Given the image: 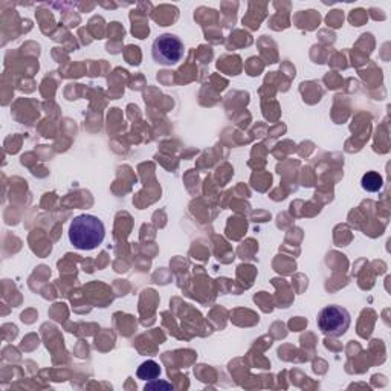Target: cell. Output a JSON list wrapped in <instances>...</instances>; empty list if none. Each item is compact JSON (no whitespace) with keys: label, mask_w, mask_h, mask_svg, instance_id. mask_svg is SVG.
I'll return each instance as SVG.
<instances>
[{"label":"cell","mask_w":391,"mask_h":391,"mask_svg":"<svg viewBox=\"0 0 391 391\" xmlns=\"http://www.w3.org/2000/svg\"><path fill=\"white\" fill-rule=\"evenodd\" d=\"M106 228L104 223L92 214H81L69 225V242L80 251L96 250L104 242Z\"/></svg>","instance_id":"1"},{"label":"cell","mask_w":391,"mask_h":391,"mask_svg":"<svg viewBox=\"0 0 391 391\" xmlns=\"http://www.w3.org/2000/svg\"><path fill=\"white\" fill-rule=\"evenodd\" d=\"M184 55V43L175 34H162L152 44V57L157 64L176 66Z\"/></svg>","instance_id":"2"},{"label":"cell","mask_w":391,"mask_h":391,"mask_svg":"<svg viewBox=\"0 0 391 391\" xmlns=\"http://www.w3.org/2000/svg\"><path fill=\"white\" fill-rule=\"evenodd\" d=\"M350 324V313L341 306H326L318 315V329L326 336L340 338L347 332Z\"/></svg>","instance_id":"3"},{"label":"cell","mask_w":391,"mask_h":391,"mask_svg":"<svg viewBox=\"0 0 391 391\" xmlns=\"http://www.w3.org/2000/svg\"><path fill=\"white\" fill-rule=\"evenodd\" d=\"M137 376L142 381H155L161 376V367L155 360H146L139 365Z\"/></svg>","instance_id":"4"},{"label":"cell","mask_w":391,"mask_h":391,"mask_svg":"<svg viewBox=\"0 0 391 391\" xmlns=\"http://www.w3.org/2000/svg\"><path fill=\"white\" fill-rule=\"evenodd\" d=\"M360 185L365 191L368 193H378L382 190L383 186V179L379 175V173L376 171H368L363 176V180H360Z\"/></svg>","instance_id":"5"},{"label":"cell","mask_w":391,"mask_h":391,"mask_svg":"<svg viewBox=\"0 0 391 391\" xmlns=\"http://www.w3.org/2000/svg\"><path fill=\"white\" fill-rule=\"evenodd\" d=\"M155 388H165V390H173L175 387L171 385V383H167V382H157V379L155 381H150V383H147L146 385V390H155Z\"/></svg>","instance_id":"6"}]
</instances>
